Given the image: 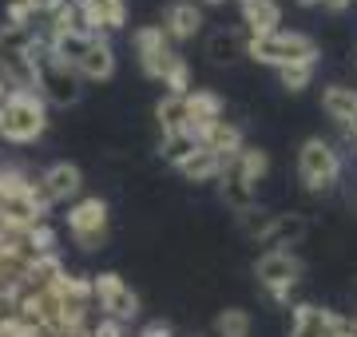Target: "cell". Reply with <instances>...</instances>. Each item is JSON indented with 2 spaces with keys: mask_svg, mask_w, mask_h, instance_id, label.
<instances>
[{
  "mask_svg": "<svg viewBox=\"0 0 357 337\" xmlns=\"http://www.w3.org/2000/svg\"><path fill=\"white\" fill-rule=\"evenodd\" d=\"M298 182H302V191L314 198L321 195H333L337 187H342V175H345V159L337 151V143L321 139V135H310L302 139L298 147Z\"/></svg>",
  "mask_w": 357,
  "mask_h": 337,
  "instance_id": "1",
  "label": "cell"
},
{
  "mask_svg": "<svg viewBox=\"0 0 357 337\" xmlns=\"http://www.w3.org/2000/svg\"><path fill=\"white\" fill-rule=\"evenodd\" d=\"M246 60L262 68H290V64H321V44L306 32H270V36H246Z\"/></svg>",
  "mask_w": 357,
  "mask_h": 337,
  "instance_id": "2",
  "label": "cell"
},
{
  "mask_svg": "<svg viewBox=\"0 0 357 337\" xmlns=\"http://www.w3.org/2000/svg\"><path fill=\"white\" fill-rule=\"evenodd\" d=\"M44 131H48V104L40 100V91H8L0 107V143L28 147L44 139Z\"/></svg>",
  "mask_w": 357,
  "mask_h": 337,
  "instance_id": "3",
  "label": "cell"
},
{
  "mask_svg": "<svg viewBox=\"0 0 357 337\" xmlns=\"http://www.w3.org/2000/svg\"><path fill=\"white\" fill-rule=\"evenodd\" d=\"M64 222H68V234H72V246L79 254L107 250V238H112V207H107V198L79 195L76 203H68Z\"/></svg>",
  "mask_w": 357,
  "mask_h": 337,
  "instance_id": "4",
  "label": "cell"
},
{
  "mask_svg": "<svg viewBox=\"0 0 357 337\" xmlns=\"http://www.w3.org/2000/svg\"><path fill=\"white\" fill-rule=\"evenodd\" d=\"M255 278L270 294L274 306H290V294L306 278V262L298 258L294 250H262L255 258Z\"/></svg>",
  "mask_w": 357,
  "mask_h": 337,
  "instance_id": "5",
  "label": "cell"
},
{
  "mask_svg": "<svg viewBox=\"0 0 357 337\" xmlns=\"http://www.w3.org/2000/svg\"><path fill=\"white\" fill-rule=\"evenodd\" d=\"M91 294H96V306H100V318H112L119 325L139 322L143 301L139 294L131 290V282L119 270H100L91 274Z\"/></svg>",
  "mask_w": 357,
  "mask_h": 337,
  "instance_id": "6",
  "label": "cell"
},
{
  "mask_svg": "<svg viewBox=\"0 0 357 337\" xmlns=\"http://www.w3.org/2000/svg\"><path fill=\"white\" fill-rule=\"evenodd\" d=\"M36 91L48 107H64L68 111V107H76L84 100V79L76 76V68L52 60V48H48V56L36 64Z\"/></svg>",
  "mask_w": 357,
  "mask_h": 337,
  "instance_id": "7",
  "label": "cell"
},
{
  "mask_svg": "<svg viewBox=\"0 0 357 337\" xmlns=\"http://www.w3.org/2000/svg\"><path fill=\"white\" fill-rule=\"evenodd\" d=\"M131 48H135L139 72H143L147 79H155V84H159L167 60L175 56V44L167 40V32H163L159 24H139L135 32H131Z\"/></svg>",
  "mask_w": 357,
  "mask_h": 337,
  "instance_id": "8",
  "label": "cell"
},
{
  "mask_svg": "<svg viewBox=\"0 0 357 337\" xmlns=\"http://www.w3.org/2000/svg\"><path fill=\"white\" fill-rule=\"evenodd\" d=\"M40 191L48 198L52 207H64V203H76L84 195V171L76 163H68V159H56L48 167L40 171Z\"/></svg>",
  "mask_w": 357,
  "mask_h": 337,
  "instance_id": "9",
  "label": "cell"
},
{
  "mask_svg": "<svg viewBox=\"0 0 357 337\" xmlns=\"http://www.w3.org/2000/svg\"><path fill=\"white\" fill-rule=\"evenodd\" d=\"M206 24V13L195 4V0H175V4H167L163 8V32L171 44H187V40H195L199 32H203Z\"/></svg>",
  "mask_w": 357,
  "mask_h": 337,
  "instance_id": "10",
  "label": "cell"
},
{
  "mask_svg": "<svg viewBox=\"0 0 357 337\" xmlns=\"http://www.w3.org/2000/svg\"><path fill=\"white\" fill-rule=\"evenodd\" d=\"M321 116L330 119L333 127L354 131L357 127V88L354 84H342V79L326 84L321 88Z\"/></svg>",
  "mask_w": 357,
  "mask_h": 337,
  "instance_id": "11",
  "label": "cell"
},
{
  "mask_svg": "<svg viewBox=\"0 0 357 337\" xmlns=\"http://www.w3.org/2000/svg\"><path fill=\"white\" fill-rule=\"evenodd\" d=\"M183 100H187V131L195 135V143H199V131L203 127L227 119V100H222L218 91H211V88H191Z\"/></svg>",
  "mask_w": 357,
  "mask_h": 337,
  "instance_id": "12",
  "label": "cell"
},
{
  "mask_svg": "<svg viewBox=\"0 0 357 337\" xmlns=\"http://www.w3.org/2000/svg\"><path fill=\"white\" fill-rule=\"evenodd\" d=\"M115 68H119V56H115L112 36H96L91 48L84 52V60L76 64V76L84 79V84H107V79L115 76Z\"/></svg>",
  "mask_w": 357,
  "mask_h": 337,
  "instance_id": "13",
  "label": "cell"
},
{
  "mask_svg": "<svg viewBox=\"0 0 357 337\" xmlns=\"http://www.w3.org/2000/svg\"><path fill=\"white\" fill-rule=\"evenodd\" d=\"M306 234H310V219L302 210H278V214L270 219V230H266V238H262V246L266 250H294Z\"/></svg>",
  "mask_w": 357,
  "mask_h": 337,
  "instance_id": "14",
  "label": "cell"
},
{
  "mask_svg": "<svg viewBox=\"0 0 357 337\" xmlns=\"http://www.w3.org/2000/svg\"><path fill=\"white\" fill-rule=\"evenodd\" d=\"M238 16H243L246 36H270L282 28V4L278 0H234Z\"/></svg>",
  "mask_w": 357,
  "mask_h": 337,
  "instance_id": "15",
  "label": "cell"
},
{
  "mask_svg": "<svg viewBox=\"0 0 357 337\" xmlns=\"http://www.w3.org/2000/svg\"><path fill=\"white\" fill-rule=\"evenodd\" d=\"M206 60L215 68H234L246 60V32L243 28H215L206 36Z\"/></svg>",
  "mask_w": 357,
  "mask_h": 337,
  "instance_id": "16",
  "label": "cell"
},
{
  "mask_svg": "<svg viewBox=\"0 0 357 337\" xmlns=\"http://www.w3.org/2000/svg\"><path fill=\"white\" fill-rule=\"evenodd\" d=\"M199 147H206V151H215V155H222V159H234L246 147V131H243V123H234V119H218V123L199 131Z\"/></svg>",
  "mask_w": 357,
  "mask_h": 337,
  "instance_id": "17",
  "label": "cell"
},
{
  "mask_svg": "<svg viewBox=\"0 0 357 337\" xmlns=\"http://www.w3.org/2000/svg\"><path fill=\"white\" fill-rule=\"evenodd\" d=\"M218 198H222V207L238 219V214L258 207V187H250L234 167H222V175H218Z\"/></svg>",
  "mask_w": 357,
  "mask_h": 337,
  "instance_id": "18",
  "label": "cell"
},
{
  "mask_svg": "<svg viewBox=\"0 0 357 337\" xmlns=\"http://www.w3.org/2000/svg\"><path fill=\"white\" fill-rule=\"evenodd\" d=\"M330 334V306L298 301L290 306V337H326Z\"/></svg>",
  "mask_w": 357,
  "mask_h": 337,
  "instance_id": "19",
  "label": "cell"
},
{
  "mask_svg": "<svg viewBox=\"0 0 357 337\" xmlns=\"http://www.w3.org/2000/svg\"><path fill=\"white\" fill-rule=\"evenodd\" d=\"M222 167H227V159L215 155V151H206V147H199V151L178 167V175H183V182H191V187H206V182H218Z\"/></svg>",
  "mask_w": 357,
  "mask_h": 337,
  "instance_id": "20",
  "label": "cell"
},
{
  "mask_svg": "<svg viewBox=\"0 0 357 337\" xmlns=\"http://www.w3.org/2000/svg\"><path fill=\"white\" fill-rule=\"evenodd\" d=\"M227 167H234L246 182H250V187H262L266 175H270V151H266V147H258V143H246L234 159H227Z\"/></svg>",
  "mask_w": 357,
  "mask_h": 337,
  "instance_id": "21",
  "label": "cell"
},
{
  "mask_svg": "<svg viewBox=\"0 0 357 337\" xmlns=\"http://www.w3.org/2000/svg\"><path fill=\"white\" fill-rule=\"evenodd\" d=\"M0 79L8 84V91H36V64L28 60V52H4Z\"/></svg>",
  "mask_w": 357,
  "mask_h": 337,
  "instance_id": "22",
  "label": "cell"
},
{
  "mask_svg": "<svg viewBox=\"0 0 357 337\" xmlns=\"http://www.w3.org/2000/svg\"><path fill=\"white\" fill-rule=\"evenodd\" d=\"M255 334V313L246 306H222L215 313V337H250Z\"/></svg>",
  "mask_w": 357,
  "mask_h": 337,
  "instance_id": "23",
  "label": "cell"
},
{
  "mask_svg": "<svg viewBox=\"0 0 357 337\" xmlns=\"http://www.w3.org/2000/svg\"><path fill=\"white\" fill-rule=\"evenodd\" d=\"M199 151V143H195L191 131H171V135H159V159H163L167 167H183L187 159Z\"/></svg>",
  "mask_w": 357,
  "mask_h": 337,
  "instance_id": "24",
  "label": "cell"
},
{
  "mask_svg": "<svg viewBox=\"0 0 357 337\" xmlns=\"http://www.w3.org/2000/svg\"><path fill=\"white\" fill-rule=\"evenodd\" d=\"M91 40H96V36H88V32H64V36H52V40H48L52 60H60V64L76 68L79 60H84V52L91 48Z\"/></svg>",
  "mask_w": 357,
  "mask_h": 337,
  "instance_id": "25",
  "label": "cell"
},
{
  "mask_svg": "<svg viewBox=\"0 0 357 337\" xmlns=\"http://www.w3.org/2000/svg\"><path fill=\"white\" fill-rule=\"evenodd\" d=\"M155 123H159V131L163 135H171V131H187V100L183 95H159L155 100Z\"/></svg>",
  "mask_w": 357,
  "mask_h": 337,
  "instance_id": "26",
  "label": "cell"
},
{
  "mask_svg": "<svg viewBox=\"0 0 357 337\" xmlns=\"http://www.w3.org/2000/svg\"><path fill=\"white\" fill-rule=\"evenodd\" d=\"M159 84L167 88V95H187V91L195 88V72H191V60L187 56H171L163 68V76H159Z\"/></svg>",
  "mask_w": 357,
  "mask_h": 337,
  "instance_id": "27",
  "label": "cell"
},
{
  "mask_svg": "<svg viewBox=\"0 0 357 337\" xmlns=\"http://www.w3.org/2000/svg\"><path fill=\"white\" fill-rule=\"evenodd\" d=\"M64 270H68V262L60 258V250H56V254H40V258L32 262V266H28L24 285H28V290H44V285H52Z\"/></svg>",
  "mask_w": 357,
  "mask_h": 337,
  "instance_id": "28",
  "label": "cell"
},
{
  "mask_svg": "<svg viewBox=\"0 0 357 337\" xmlns=\"http://www.w3.org/2000/svg\"><path fill=\"white\" fill-rule=\"evenodd\" d=\"M314 76H318V64H290L278 68V88L290 91V95H302L306 88H314Z\"/></svg>",
  "mask_w": 357,
  "mask_h": 337,
  "instance_id": "29",
  "label": "cell"
},
{
  "mask_svg": "<svg viewBox=\"0 0 357 337\" xmlns=\"http://www.w3.org/2000/svg\"><path fill=\"white\" fill-rule=\"evenodd\" d=\"M88 4L96 8V13H100L103 32H107V36L128 28V0H88Z\"/></svg>",
  "mask_w": 357,
  "mask_h": 337,
  "instance_id": "30",
  "label": "cell"
},
{
  "mask_svg": "<svg viewBox=\"0 0 357 337\" xmlns=\"http://www.w3.org/2000/svg\"><path fill=\"white\" fill-rule=\"evenodd\" d=\"M36 40V24L32 28H16V24H0V56L4 52H28V44Z\"/></svg>",
  "mask_w": 357,
  "mask_h": 337,
  "instance_id": "31",
  "label": "cell"
},
{
  "mask_svg": "<svg viewBox=\"0 0 357 337\" xmlns=\"http://www.w3.org/2000/svg\"><path fill=\"white\" fill-rule=\"evenodd\" d=\"M270 210H262V207H255V210H246V214H238V226H243V234L250 238V242H258L262 246V238H266V230H270Z\"/></svg>",
  "mask_w": 357,
  "mask_h": 337,
  "instance_id": "32",
  "label": "cell"
},
{
  "mask_svg": "<svg viewBox=\"0 0 357 337\" xmlns=\"http://www.w3.org/2000/svg\"><path fill=\"white\" fill-rule=\"evenodd\" d=\"M56 242H60V234H56V226H48V222H36L32 230H28V246H32V254H56Z\"/></svg>",
  "mask_w": 357,
  "mask_h": 337,
  "instance_id": "33",
  "label": "cell"
},
{
  "mask_svg": "<svg viewBox=\"0 0 357 337\" xmlns=\"http://www.w3.org/2000/svg\"><path fill=\"white\" fill-rule=\"evenodd\" d=\"M4 24L32 28V24H36V8H32V4H24V0H8V4H4Z\"/></svg>",
  "mask_w": 357,
  "mask_h": 337,
  "instance_id": "34",
  "label": "cell"
},
{
  "mask_svg": "<svg viewBox=\"0 0 357 337\" xmlns=\"http://www.w3.org/2000/svg\"><path fill=\"white\" fill-rule=\"evenodd\" d=\"M135 337H175V325L163 322V318H151V322L139 325V334H135Z\"/></svg>",
  "mask_w": 357,
  "mask_h": 337,
  "instance_id": "35",
  "label": "cell"
},
{
  "mask_svg": "<svg viewBox=\"0 0 357 337\" xmlns=\"http://www.w3.org/2000/svg\"><path fill=\"white\" fill-rule=\"evenodd\" d=\"M318 8L321 13H330V16H342V13L354 8V0H318Z\"/></svg>",
  "mask_w": 357,
  "mask_h": 337,
  "instance_id": "36",
  "label": "cell"
},
{
  "mask_svg": "<svg viewBox=\"0 0 357 337\" xmlns=\"http://www.w3.org/2000/svg\"><path fill=\"white\" fill-rule=\"evenodd\" d=\"M4 313H13V294L0 290V318H4Z\"/></svg>",
  "mask_w": 357,
  "mask_h": 337,
  "instance_id": "37",
  "label": "cell"
},
{
  "mask_svg": "<svg viewBox=\"0 0 357 337\" xmlns=\"http://www.w3.org/2000/svg\"><path fill=\"white\" fill-rule=\"evenodd\" d=\"M349 310H354V318H357V282L349 285Z\"/></svg>",
  "mask_w": 357,
  "mask_h": 337,
  "instance_id": "38",
  "label": "cell"
},
{
  "mask_svg": "<svg viewBox=\"0 0 357 337\" xmlns=\"http://www.w3.org/2000/svg\"><path fill=\"white\" fill-rule=\"evenodd\" d=\"M345 203H349V210H354V214H357V187H354V191H349V195H345Z\"/></svg>",
  "mask_w": 357,
  "mask_h": 337,
  "instance_id": "39",
  "label": "cell"
},
{
  "mask_svg": "<svg viewBox=\"0 0 357 337\" xmlns=\"http://www.w3.org/2000/svg\"><path fill=\"white\" fill-rule=\"evenodd\" d=\"M298 8H318V0H294Z\"/></svg>",
  "mask_w": 357,
  "mask_h": 337,
  "instance_id": "40",
  "label": "cell"
},
{
  "mask_svg": "<svg viewBox=\"0 0 357 337\" xmlns=\"http://www.w3.org/2000/svg\"><path fill=\"white\" fill-rule=\"evenodd\" d=\"M4 100H8V84L0 79V107H4Z\"/></svg>",
  "mask_w": 357,
  "mask_h": 337,
  "instance_id": "41",
  "label": "cell"
},
{
  "mask_svg": "<svg viewBox=\"0 0 357 337\" xmlns=\"http://www.w3.org/2000/svg\"><path fill=\"white\" fill-rule=\"evenodd\" d=\"M349 143H354V147H357V127H354V131H349Z\"/></svg>",
  "mask_w": 357,
  "mask_h": 337,
  "instance_id": "42",
  "label": "cell"
},
{
  "mask_svg": "<svg viewBox=\"0 0 357 337\" xmlns=\"http://www.w3.org/2000/svg\"><path fill=\"white\" fill-rule=\"evenodd\" d=\"M326 337H357V334H326Z\"/></svg>",
  "mask_w": 357,
  "mask_h": 337,
  "instance_id": "43",
  "label": "cell"
},
{
  "mask_svg": "<svg viewBox=\"0 0 357 337\" xmlns=\"http://www.w3.org/2000/svg\"><path fill=\"white\" fill-rule=\"evenodd\" d=\"M349 64H354V68H357V52H354V56H349Z\"/></svg>",
  "mask_w": 357,
  "mask_h": 337,
  "instance_id": "44",
  "label": "cell"
},
{
  "mask_svg": "<svg viewBox=\"0 0 357 337\" xmlns=\"http://www.w3.org/2000/svg\"><path fill=\"white\" fill-rule=\"evenodd\" d=\"M24 4H32V8H36V4H40V0H24Z\"/></svg>",
  "mask_w": 357,
  "mask_h": 337,
  "instance_id": "45",
  "label": "cell"
},
{
  "mask_svg": "<svg viewBox=\"0 0 357 337\" xmlns=\"http://www.w3.org/2000/svg\"><path fill=\"white\" fill-rule=\"evenodd\" d=\"M354 334H357V318H354Z\"/></svg>",
  "mask_w": 357,
  "mask_h": 337,
  "instance_id": "46",
  "label": "cell"
},
{
  "mask_svg": "<svg viewBox=\"0 0 357 337\" xmlns=\"http://www.w3.org/2000/svg\"><path fill=\"white\" fill-rule=\"evenodd\" d=\"M191 337H199V334H191Z\"/></svg>",
  "mask_w": 357,
  "mask_h": 337,
  "instance_id": "47",
  "label": "cell"
},
{
  "mask_svg": "<svg viewBox=\"0 0 357 337\" xmlns=\"http://www.w3.org/2000/svg\"><path fill=\"white\" fill-rule=\"evenodd\" d=\"M354 4H357V0H354Z\"/></svg>",
  "mask_w": 357,
  "mask_h": 337,
  "instance_id": "48",
  "label": "cell"
}]
</instances>
